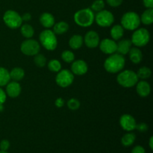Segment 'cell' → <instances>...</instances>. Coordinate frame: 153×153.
Here are the masks:
<instances>
[{"mask_svg":"<svg viewBox=\"0 0 153 153\" xmlns=\"http://www.w3.org/2000/svg\"><path fill=\"white\" fill-rule=\"evenodd\" d=\"M55 105L57 108L63 107L64 105V99L61 98V97H59V98L56 99V100H55Z\"/></svg>","mask_w":153,"mask_h":153,"instance_id":"39","label":"cell"},{"mask_svg":"<svg viewBox=\"0 0 153 153\" xmlns=\"http://www.w3.org/2000/svg\"><path fill=\"white\" fill-rule=\"evenodd\" d=\"M126 64V59L123 55L119 53H114L110 55L105 61L104 68L108 73H117L123 70Z\"/></svg>","mask_w":153,"mask_h":153,"instance_id":"1","label":"cell"},{"mask_svg":"<svg viewBox=\"0 0 153 153\" xmlns=\"http://www.w3.org/2000/svg\"><path fill=\"white\" fill-rule=\"evenodd\" d=\"M22 91L21 85L18 82H9L6 85V94L10 98H16L19 96Z\"/></svg>","mask_w":153,"mask_h":153,"instance_id":"15","label":"cell"},{"mask_svg":"<svg viewBox=\"0 0 153 153\" xmlns=\"http://www.w3.org/2000/svg\"><path fill=\"white\" fill-rule=\"evenodd\" d=\"M39 40L42 46L46 50L54 51L58 46L56 34L50 29H45L39 35Z\"/></svg>","mask_w":153,"mask_h":153,"instance_id":"4","label":"cell"},{"mask_svg":"<svg viewBox=\"0 0 153 153\" xmlns=\"http://www.w3.org/2000/svg\"><path fill=\"white\" fill-rule=\"evenodd\" d=\"M150 40L149 31L145 28H138L134 30L131 35V41L136 47H143L149 43Z\"/></svg>","mask_w":153,"mask_h":153,"instance_id":"6","label":"cell"},{"mask_svg":"<svg viewBox=\"0 0 153 153\" xmlns=\"http://www.w3.org/2000/svg\"><path fill=\"white\" fill-rule=\"evenodd\" d=\"M121 25L124 29L134 31L139 28L140 25V16L134 11L126 12L121 18Z\"/></svg>","mask_w":153,"mask_h":153,"instance_id":"5","label":"cell"},{"mask_svg":"<svg viewBox=\"0 0 153 153\" xmlns=\"http://www.w3.org/2000/svg\"><path fill=\"white\" fill-rule=\"evenodd\" d=\"M34 62L35 65L38 67H43L46 64V58L43 54L37 53L34 55Z\"/></svg>","mask_w":153,"mask_h":153,"instance_id":"31","label":"cell"},{"mask_svg":"<svg viewBox=\"0 0 153 153\" xmlns=\"http://www.w3.org/2000/svg\"><path fill=\"white\" fill-rule=\"evenodd\" d=\"M132 43L131 40L128 39H123L120 40L117 43V52L122 55H127L131 49Z\"/></svg>","mask_w":153,"mask_h":153,"instance_id":"17","label":"cell"},{"mask_svg":"<svg viewBox=\"0 0 153 153\" xmlns=\"http://www.w3.org/2000/svg\"><path fill=\"white\" fill-rule=\"evenodd\" d=\"M21 17H22V22L23 21L28 22V21H30L31 19V15L29 13H25L22 16H21Z\"/></svg>","mask_w":153,"mask_h":153,"instance_id":"41","label":"cell"},{"mask_svg":"<svg viewBox=\"0 0 153 153\" xmlns=\"http://www.w3.org/2000/svg\"><path fill=\"white\" fill-rule=\"evenodd\" d=\"M9 73H10V79L15 82H19L25 77V71L20 67H14Z\"/></svg>","mask_w":153,"mask_h":153,"instance_id":"24","label":"cell"},{"mask_svg":"<svg viewBox=\"0 0 153 153\" xmlns=\"http://www.w3.org/2000/svg\"><path fill=\"white\" fill-rule=\"evenodd\" d=\"M3 20L5 25L11 29H16L22 25V19L20 15L13 10H8L4 13Z\"/></svg>","mask_w":153,"mask_h":153,"instance_id":"7","label":"cell"},{"mask_svg":"<svg viewBox=\"0 0 153 153\" xmlns=\"http://www.w3.org/2000/svg\"><path fill=\"white\" fill-rule=\"evenodd\" d=\"M84 39V43L87 47L90 49H94L99 46L100 42V37L98 33L95 31H89L85 34Z\"/></svg>","mask_w":153,"mask_h":153,"instance_id":"12","label":"cell"},{"mask_svg":"<svg viewBox=\"0 0 153 153\" xmlns=\"http://www.w3.org/2000/svg\"><path fill=\"white\" fill-rule=\"evenodd\" d=\"M40 22L44 28H50L55 23V19L53 15L48 12L43 13L40 16Z\"/></svg>","mask_w":153,"mask_h":153,"instance_id":"18","label":"cell"},{"mask_svg":"<svg viewBox=\"0 0 153 153\" xmlns=\"http://www.w3.org/2000/svg\"><path fill=\"white\" fill-rule=\"evenodd\" d=\"M136 73H137V76L139 79L146 80V79L150 78L151 75H152V70L147 67H142L139 69L138 71Z\"/></svg>","mask_w":153,"mask_h":153,"instance_id":"28","label":"cell"},{"mask_svg":"<svg viewBox=\"0 0 153 153\" xmlns=\"http://www.w3.org/2000/svg\"><path fill=\"white\" fill-rule=\"evenodd\" d=\"M6 98H7V94L5 91H4V90L0 87V105H3L5 102Z\"/></svg>","mask_w":153,"mask_h":153,"instance_id":"37","label":"cell"},{"mask_svg":"<svg viewBox=\"0 0 153 153\" xmlns=\"http://www.w3.org/2000/svg\"><path fill=\"white\" fill-rule=\"evenodd\" d=\"M143 3L146 8H153V0H143Z\"/></svg>","mask_w":153,"mask_h":153,"instance_id":"40","label":"cell"},{"mask_svg":"<svg viewBox=\"0 0 153 153\" xmlns=\"http://www.w3.org/2000/svg\"><path fill=\"white\" fill-rule=\"evenodd\" d=\"M100 49L106 55H111L117 52V43L113 39L105 38L100 42Z\"/></svg>","mask_w":153,"mask_h":153,"instance_id":"13","label":"cell"},{"mask_svg":"<svg viewBox=\"0 0 153 153\" xmlns=\"http://www.w3.org/2000/svg\"><path fill=\"white\" fill-rule=\"evenodd\" d=\"M20 32L24 37L27 39L31 38L34 36V29L29 24H23L20 27Z\"/></svg>","mask_w":153,"mask_h":153,"instance_id":"25","label":"cell"},{"mask_svg":"<svg viewBox=\"0 0 153 153\" xmlns=\"http://www.w3.org/2000/svg\"><path fill=\"white\" fill-rule=\"evenodd\" d=\"M105 6V3L104 0H95L91 4V9L94 12L97 13V12L104 10Z\"/></svg>","mask_w":153,"mask_h":153,"instance_id":"32","label":"cell"},{"mask_svg":"<svg viewBox=\"0 0 153 153\" xmlns=\"http://www.w3.org/2000/svg\"><path fill=\"white\" fill-rule=\"evenodd\" d=\"M10 73L7 69L0 67V87L6 86L10 82Z\"/></svg>","mask_w":153,"mask_h":153,"instance_id":"27","label":"cell"},{"mask_svg":"<svg viewBox=\"0 0 153 153\" xmlns=\"http://www.w3.org/2000/svg\"><path fill=\"white\" fill-rule=\"evenodd\" d=\"M0 153H8L7 152V151H1L0 150Z\"/></svg>","mask_w":153,"mask_h":153,"instance_id":"44","label":"cell"},{"mask_svg":"<svg viewBox=\"0 0 153 153\" xmlns=\"http://www.w3.org/2000/svg\"><path fill=\"white\" fill-rule=\"evenodd\" d=\"M57 73L58 74L55 77V82L59 87L65 88L73 84L74 81V75L70 70L64 69L61 70Z\"/></svg>","mask_w":153,"mask_h":153,"instance_id":"9","label":"cell"},{"mask_svg":"<svg viewBox=\"0 0 153 153\" xmlns=\"http://www.w3.org/2000/svg\"><path fill=\"white\" fill-rule=\"evenodd\" d=\"M111 37L114 40H120L124 34V28L121 25H115L111 28L110 31Z\"/></svg>","mask_w":153,"mask_h":153,"instance_id":"23","label":"cell"},{"mask_svg":"<svg viewBox=\"0 0 153 153\" xmlns=\"http://www.w3.org/2000/svg\"><path fill=\"white\" fill-rule=\"evenodd\" d=\"M10 148V142L7 140H2L0 142V149L1 151H7Z\"/></svg>","mask_w":153,"mask_h":153,"instance_id":"36","label":"cell"},{"mask_svg":"<svg viewBox=\"0 0 153 153\" xmlns=\"http://www.w3.org/2000/svg\"><path fill=\"white\" fill-rule=\"evenodd\" d=\"M84 43L83 37L80 34H74L70 37L69 40V45L73 49H79L82 46Z\"/></svg>","mask_w":153,"mask_h":153,"instance_id":"20","label":"cell"},{"mask_svg":"<svg viewBox=\"0 0 153 153\" xmlns=\"http://www.w3.org/2000/svg\"><path fill=\"white\" fill-rule=\"evenodd\" d=\"M136 91L140 97H148L151 92L150 85L145 80L137 82V83L136 84Z\"/></svg>","mask_w":153,"mask_h":153,"instance_id":"16","label":"cell"},{"mask_svg":"<svg viewBox=\"0 0 153 153\" xmlns=\"http://www.w3.org/2000/svg\"><path fill=\"white\" fill-rule=\"evenodd\" d=\"M120 125L121 128L125 131H132L135 129L137 123L134 117L126 114L122 115L120 118Z\"/></svg>","mask_w":153,"mask_h":153,"instance_id":"11","label":"cell"},{"mask_svg":"<svg viewBox=\"0 0 153 153\" xmlns=\"http://www.w3.org/2000/svg\"><path fill=\"white\" fill-rule=\"evenodd\" d=\"M20 51L27 56H34L40 51V45L34 39H26L20 45Z\"/></svg>","mask_w":153,"mask_h":153,"instance_id":"8","label":"cell"},{"mask_svg":"<svg viewBox=\"0 0 153 153\" xmlns=\"http://www.w3.org/2000/svg\"><path fill=\"white\" fill-rule=\"evenodd\" d=\"M88 65L84 60H76L71 64V72L76 76H83L88 73Z\"/></svg>","mask_w":153,"mask_h":153,"instance_id":"14","label":"cell"},{"mask_svg":"<svg viewBox=\"0 0 153 153\" xmlns=\"http://www.w3.org/2000/svg\"><path fill=\"white\" fill-rule=\"evenodd\" d=\"M117 83L125 88H130L135 86L139 81L137 73L131 70L120 71L117 77Z\"/></svg>","mask_w":153,"mask_h":153,"instance_id":"3","label":"cell"},{"mask_svg":"<svg viewBox=\"0 0 153 153\" xmlns=\"http://www.w3.org/2000/svg\"><path fill=\"white\" fill-rule=\"evenodd\" d=\"M81 105V103L76 98H72L67 101V107L69 109L72 111H76L79 108Z\"/></svg>","mask_w":153,"mask_h":153,"instance_id":"33","label":"cell"},{"mask_svg":"<svg viewBox=\"0 0 153 153\" xmlns=\"http://www.w3.org/2000/svg\"><path fill=\"white\" fill-rule=\"evenodd\" d=\"M131 153H146V151L143 146H136L133 148Z\"/></svg>","mask_w":153,"mask_h":153,"instance_id":"38","label":"cell"},{"mask_svg":"<svg viewBox=\"0 0 153 153\" xmlns=\"http://www.w3.org/2000/svg\"><path fill=\"white\" fill-rule=\"evenodd\" d=\"M97 24L100 27H109L114 22V16L111 11L107 10H102L97 12L95 15V19Z\"/></svg>","mask_w":153,"mask_h":153,"instance_id":"10","label":"cell"},{"mask_svg":"<svg viewBox=\"0 0 153 153\" xmlns=\"http://www.w3.org/2000/svg\"><path fill=\"white\" fill-rule=\"evenodd\" d=\"M94 19H95V14L91 8H83L79 10L75 13L73 16L74 22L79 26L84 27V28L92 25L94 22Z\"/></svg>","mask_w":153,"mask_h":153,"instance_id":"2","label":"cell"},{"mask_svg":"<svg viewBox=\"0 0 153 153\" xmlns=\"http://www.w3.org/2000/svg\"><path fill=\"white\" fill-rule=\"evenodd\" d=\"M130 61L134 64H140L143 60V53L138 47H131L128 52Z\"/></svg>","mask_w":153,"mask_h":153,"instance_id":"19","label":"cell"},{"mask_svg":"<svg viewBox=\"0 0 153 153\" xmlns=\"http://www.w3.org/2000/svg\"><path fill=\"white\" fill-rule=\"evenodd\" d=\"M4 110V108H3V105H0V112H1Z\"/></svg>","mask_w":153,"mask_h":153,"instance_id":"43","label":"cell"},{"mask_svg":"<svg viewBox=\"0 0 153 153\" xmlns=\"http://www.w3.org/2000/svg\"><path fill=\"white\" fill-rule=\"evenodd\" d=\"M135 129H137L138 131H140V132H145L148 130V126L145 123H140L136 125Z\"/></svg>","mask_w":153,"mask_h":153,"instance_id":"35","label":"cell"},{"mask_svg":"<svg viewBox=\"0 0 153 153\" xmlns=\"http://www.w3.org/2000/svg\"><path fill=\"white\" fill-rule=\"evenodd\" d=\"M61 59L66 63H70L73 62L75 61V55L72 51L70 50H65L64 52H62L61 53Z\"/></svg>","mask_w":153,"mask_h":153,"instance_id":"30","label":"cell"},{"mask_svg":"<svg viewBox=\"0 0 153 153\" xmlns=\"http://www.w3.org/2000/svg\"><path fill=\"white\" fill-rule=\"evenodd\" d=\"M123 0H106V2L109 6L113 7H119L122 4Z\"/></svg>","mask_w":153,"mask_h":153,"instance_id":"34","label":"cell"},{"mask_svg":"<svg viewBox=\"0 0 153 153\" xmlns=\"http://www.w3.org/2000/svg\"><path fill=\"white\" fill-rule=\"evenodd\" d=\"M136 140V135L134 133L128 131V133H126L124 134L121 138V143L124 146H130L134 143Z\"/></svg>","mask_w":153,"mask_h":153,"instance_id":"26","label":"cell"},{"mask_svg":"<svg viewBox=\"0 0 153 153\" xmlns=\"http://www.w3.org/2000/svg\"><path fill=\"white\" fill-rule=\"evenodd\" d=\"M47 67L51 72H54V73H58L61 70V62L56 59H52L49 61Z\"/></svg>","mask_w":153,"mask_h":153,"instance_id":"29","label":"cell"},{"mask_svg":"<svg viewBox=\"0 0 153 153\" xmlns=\"http://www.w3.org/2000/svg\"><path fill=\"white\" fill-rule=\"evenodd\" d=\"M149 147H150V149H153V137H151L150 138H149Z\"/></svg>","mask_w":153,"mask_h":153,"instance_id":"42","label":"cell"},{"mask_svg":"<svg viewBox=\"0 0 153 153\" xmlns=\"http://www.w3.org/2000/svg\"><path fill=\"white\" fill-rule=\"evenodd\" d=\"M68 23L64 21H60V22L55 23L53 25V32L55 33L56 35H61L67 32L69 30Z\"/></svg>","mask_w":153,"mask_h":153,"instance_id":"21","label":"cell"},{"mask_svg":"<svg viewBox=\"0 0 153 153\" xmlns=\"http://www.w3.org/2000/svg\"><path fill=\"white\" fill-rule=\"evenodd\" d=\"M140 22L146 25H152L153 22V8H146L140 16Z\"/></svg>","mask_w":153,"mask_h":153,"instance_id":"22","label":"cell"}]
</instances>
